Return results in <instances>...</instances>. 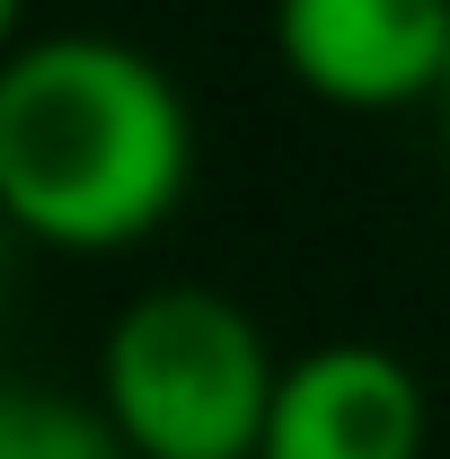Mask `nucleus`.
I'll return each instance as SVG.
<instances>
[{
  "instance_id": "f257e3e1",
  "label": "nucleus",
  "mask_w": 450,
  "mask_h": 459,
  "mask_svg": "<svg viewBox=\"0 0 450 459\" xmlns=\"http://www.w3.org/2000/svg\"><path fill=\"white\" fill-rule=\"evenodd\" d=\"M195 177V115L124 36H27L0 62V212L71 256H115L169 221Z\"/></svg>"
},
{
  "instance_id": "f03ea898",
  "label": "nucleus",
  "mask_w": 450,
  "mask_h": 459,
  "mask_svg": "<svg viewBox=\"0 0 450 459\" xmlns=\"http://www.w3.org/2000/svg\"><path fill=\"white\" fill-rule=\"evenodd\" d=\"M274 389L265 327L203 283L142 291L98 344V406L133 459H256Z\"/></svg>"
},
{
  "instance_id": "7ed1b4c3",
  "label": "nucleus",
  "mask_w": 450,
  "mask_h": 459,
  "mask_svg": "<svg viewBox=\"0 0 450 459\" xmlns=\"http://www.w3.org/2000/svg\"><path fill=\"white\" fill-rule=\"evenodd\" d=\"M274 54L318 107L397 115L442 98L450 0H274Z\"/></svg>"
},
{
  "instance_id": "20e7f679",
  "label": "nucleus",
  "mask_w": 450,
  "mask_h": 459,
  "mask_svg": "<svg viewBox=\"0 0 450 459\" xmlns=\"http://www.w3.org/2000/svg\"><path fill=\"white\" fill-rule=\"evenodd\" d=\"M424 442H433L424 371L371 336H344L282 362L256 459H424Z\"/></svg>"
},
{
  "instance_id": "39448f33",
  "label": "nucleus",
  "mask_w": 450,
  "mask_h": 459,
  "mask_svg": "<svg viewBox=\"0 0 450 459\" xmlns=\"http://www.w3.org/2000/svg\"><path fill=\"white\" fill-rule=\"evenodd\" d=\"M0 459H133L124 433L107 424V406H80L62 389L18 380L0 398Z\"/></svg>"
},
{
  "instance_id": "423d86ee",
  "label": "nucleus",
  "mask_w": 450,
  "mask_h": 459,
  "mask_svg": "<svg viewBox=\"0 0 450 459\" xmlns=\"http://www.w3.org/2000/svg\"><path fill=\"white\" fill-rule=\"evenodd\" d=\"M442 124H450V80H442Z\"/></svg>"
}]
</instances>
